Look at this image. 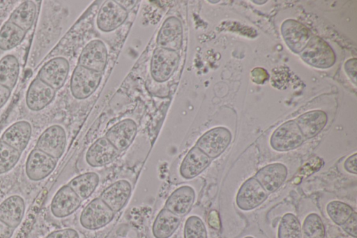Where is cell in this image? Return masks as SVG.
<instances>
[{
  "label": "cell",
  "instance_id": "21",
  "mask_svg": "<svg viewBox=\"0 0 357 238\" xmlns=\"http://www.w3.org/2000/svg\"><path fill=\"white\" fill-rule=\"evenodd\" d=\"M56 90L37 77L30 83L26 94V104L34 112L42 110L52 103Z\"/></svg>",
  "mask_w": 357,
  "mask_h": 238
},
{
  "label": "cell",
  "instance_id": "11",
  "mask_svg": "<svg viewBox=\"0 0 357 238\" xmlns=\"http://www.w3.org/2000/svg\"><path fill=\"white\" fill-rule=\"evenodd\" d=\"M119 154L120 151L105 137H102L87 149L84 164L89 169L100 168L112 163Z\"/></svg>",
  "mask_w": 357,
  "mask_h": 238
},
{
  "label": "cell",
  "instance_id": "22",
  "mask_svg": "<svg viewBox=\"0 0 357 238\" xmlns=\"http://www.w3.org/2000/svg\"><path fill=\"white\" fill-rule=\"evenodd\" d=\"M182 40L183 27L181 20L174 16L167 17L158 34L156 42L158 47L177 52L182 46Z\"/></svg>",
  "mask_w": 357,
  "mask_h": 238
},
{
  "label": "cell",
  "instance_id": "9",
  "mask_svg": "<svg viewBox=\"0 0 357 238\" xmlns=\"http://www.w3.org/2000/svg\"><path fill=\"white\" fill-rule=\"evenodd\" d=\"M304 137L294 120L287 121L281 124L273 133L270 144L278 151H287L300 147Z\"/></svg>",
  "mask_w": 357,
  "mask_h": 238
},
{
  "label": "cell",
  "instance_id": "14",
  "mask_svg": "<svg viewBox=\"0 0 357 238\" xmlns=\"http://www.w3.org/2000/svg\"><path fill=\"white\" fill-rule=\"evenodd\" d=\"M268 198V192L253 177L243 183L236 198L237 207L250 211L261 205Z\"/></svg>",
  "mask_w": 357,
  "mask_h": 238
},
{
  "label": "cell",
  "instance_id": "10",
  "mask_svg": "<svg viewBox=\"0 0 357 238\" xmlns=\"http://www.w3.org/2000/svg\"><path fill=\"white\" fill-rule=\"evenodd\" d=\"M66 142L67 135L64 128L61 125L54 124L41 133L35 148L58 160L65 151Z\"/></svg>",
  "mask_w": 357,
  "mask_h": 238
},
{
  "label": "cell",
  "instance_id": "46",
  "mask_svg": "<svg viewBox=\"0 0 357 238\" xmlns=\"http://www.w3.org/2000/svg\"><path fill=\"white\" fill-rule=\"evenodd\" d=\"M219 1H209V2H211V3H218Z\"/></svg>",
  "mask_w": 357,
  "mask_h": 238
},
{
  "label": "cell",
  "instance_id": "37",
  "mask_svg": "<svg viewBox=\"0 0 357 238\" xmlns=\"http://www.w3.org/2000/svg\"><path fill=\"white\" fill-rule=\"evenodd\" d=\"M45 238H80V235L76 230L68 228L53 231Z\"/></svg>",
  "mask_w": 357,
  "mask_h": 238
},
{
  "label": "cell",
  "instance_id": "47",
  "mask_svg": "<svg viewBox=\"0 0 357 238\" xmlns=\"http://www.w3.org/2000/svg\"><path fill=\"white\" fill-rule=\"evenodd\" d=\"M244 238H254V237H251V236H247V237H244Z\"/></svg>",
  "mask_w": 357,
  "mask_h": 238
},
{
  "label": "cell",
  "instance_id": "38",
  "mask_svg": "<svg viewBox=\"0 0 357 238\" xmlns=\"http://www.w3.org/2000/svg\"><path fill=\"white\" fill-rule=\"evenodd\" d=\"M323 163L324 161L319 157L313 158L301 168V172L303 175H310L312 173L319 170Z\"/></svg>",
  "mask_w": 357,
  "mask_h": 238
},
{
  "label": "cell",
  "instance_id": "27",
  "mask_svg": "<svg viewBox=\"0 0 357 238\" xmlns=\"http://www.w3.org/2000/svg\"><path fill=\"white\" fill-rule=\"evenodd\" d=\"M100 181L99 173L96 171H88L75 177L67 185L84 201L96 191Z\"/></svg>",
  "mask_w": 357,
  "mask_h": 238
},
{
  "label": "cell",
  "instance_id": "12",
  "mask_svg": "<svg viewBox=\"0 0 357 238\" xmlns=\"http://www.w3.org/2000/svg\"><path fill=\"white\" fill-rule=\"evenodd\" d=\"M133 184L127 177L116 179L107 186L100 194L99 198L115 213L120 211L130 198Z\"/></svg>",
  "mask_w": 357,
  "mask_h": 238
},
{
  "label": "cell",
  "instance_id": "18",
  "mask_svg": "<svg viewBox=\"0 0 357 238\" xmlns=\"http://www.w3.org/2000/svg\"><path fill=\"white\" fill-rule=\"evenodd\" d=\"M107 50L100 40H92L83 48L78 59V65L102 73L107 62Z\"/></svg>",
  "mask_w": 357,
  "mask_h": 238
},
{
  "label": "cell",
  "instance_id": "19",
  "mask_svg": "<svg viewBox=\"0 0 357 238\" xmlns=\"http://www.w3.org/2000/svg\"><path fill=\"white\" fill-rule=\"evenodd\" d=\"M137 133L136 122L125 119L110 127L105 137L120 152L128 149L134 141Z\"/></svg>",
  "mask_w": 357,
  "mask_h": 238
},
{
  "label": "cell",
  "instance_id": "5",
  "mask_svg": "<svg viewBox=\"0 0 357 238\" xmlns=\"http://www.w3.org/2000/svg\"><path fill=\"white\" fill-rule=\"evenodd\" d=\"M301 58L307 64L328 68L335 61V55L331 46L319 37H312L301 53Z\"/></svg>",
  "mask_w": 357,
  "mask_h": 238
},
{
  "label": "cell",
  "instance_id": "20",
  "mask_svg": "<svg viewBox=\"0 0 357 238\" xmlns=\"http://www.w3.org/2000/svg\"><path fill=\"white\" fill-rule=\"evenodd\" d=\"M281 31L286 44L294 53L302 52L312 38L310 30L294 20L284 21Z\"/></svg>",
  "mask_w": 357,
  "mask_h": 238
},
{
  "label": "cell",
  "instance_id": "33",
  "mask_svg": "<svg viewBox=\"0 0 357 238\" xmlns=\"http://www.w3.org/2000/svg\"><path fill=\"white\" fill-rule=\"evenodd\" d=\"M301 231L303 238H324L325 236L324 223L316 213H311L305 218Z\"/></svg>",
  "mask_w": 357,
  "mask_h": 238
},
{
  "label": "cell",
  "instance_id": "29",
  "mask_svg": "<svg viewBox=\"0 0 357 238\" xmlns=\"http://www.w3.org/2000/svg\"><path fill=\"white\" fill-rule=\"evenodd\" d=\"M20 75V63L13 54H8L0 60V84L12 90L17 84Z\"/></svg>",
  "mask_w": 357,
  "mask_h": 238
},
{
  "label": "cell",
  "instance_id": "36",
  "mask_svg": "<svg viewBox=\"0 0 357 238\" xmlns=\"http://www.w3.org/2000/svg\"><path fill=\"white\" fill-rule=\"evenodd\" d=\"M342 230L349 235L356 238L357 237V214L354 211L351 216L340 225Z\"/></svg>",
  "mask_w": 357,
  "mask_h": 238
},
{
  "label": "cell",
  "instance_id": "45",
  "mask_svg": "<svg viewBox=\"0 0 357 238\" xmlns=\"http://www.w3.org/2000/svg\"><path fill=\"white\" fill-rule=\"evenodd\" d=\"M253 2H255V3H266V1H253Z\"/></svg>",
  "mask_w": 357,
  "mask_h": 238
},
{
  "label": "cell",
  "instance_id": "31",
  "mask_svg": "<svg viewBox=\"0 0 357 238\" xmlns=\"http://www.w3.org/2000/svg\"><path fill=\"white\" fill-rule=\"evenodd\" d=\"M183 238H208L206 225L198 214L190 211L183 223Z\"/></svg>",
  "mask_w": 357,
  "mask_h": 238
},
{
  "label": "cell",
  "instance_id": "30",
  "mask_svg": "<svg viewBox=\"0 0 357 238\" xmlns=\"http://www.w3.org/2000/svg\"><path fill=\"white\" fill-rule=\"evenodd\" d=\"M26 34V31L17 25L6 22L0 29V49L6 51L15 47L22 42Z\"/></svg>",
  "mask_w": 357,
  "mask_h": 238
},
{
  "label": "cell",
  "instance_id": "42",
  "mask_svg": "<svg viewBox=\"0 0 357 238\" xmlns=\"http://www.w3.org/2000/svg\"><path fill=\"white\" fill-rule=\"evenodd\" d=\"M15 229L0 220V238H11Z\"/></svg>",
  "mask_w": 357,
  "mask_h": 238
},
{
  "label": "cell",
  "instance_id": "17",
  "mask_svg": "<svg viewBox=\"0 0 357 238\" xmlns=\"http://www.w3.org/2000/svg\"><path fill=\"white\" fill-rule=\"evenodd\" d=\"M128 12L115 1H105L100 8L96 23L103 32H110L119 27L127 19Z\"/></svg>",
  "mask_w": 357,
  "mask_h": 238
},
{
  "label": "cell",
  "instance_id": "24",
  "mask_svg": "<svg viewBox=\"0 0 357 238\" xmlns=\"http://www.w3.org/2000/svg\"><path fill=\"white\" fill-rule=\"evenodd\" d=\"M32 133L31 124L25 120L18 121L10 125L2 133V141L22 152L27 147Z\"/></svg>",
  "mask_w": 357,
  "mask_h": 238
},
{
  "label": "cell",
  "instance_id": "7",
  "mask_svg": "<svg viewBox=\"0 0 357 238\" xmlns=\"http://www.w3.org/2000/svg\"><path fill=\"white\" fill-rule=\"evenodd\" d=\"M231 140L230 131L225 127H215L204 133L196 142L198 147L211 159L221 155Z\"/></svg>",
  "mask_w": 357,
  "mask_h": 238
},
{
  "label": "cell",
  "instance_id": "4",
  "mask_svg": "<svg viewBox=\"0 0 357 238\" xmlns=\"http://www.w3.org/2000/svg\"><path fill=\"white\" fill-rule=\"evenodd\" d=\"M102 73L77 66L70 79V91L74 98L83 100L89 97L98 87Z\"/></svg>",
  "mask_w": 357,
  "mask_h": 238
},
{
  "label": "cell",
  "instance_id": "13",
  "mask_svg": "<svg viewBox=\"0 0 357 238\" xmlns=\"http://www.w3.org/2000/svg\"><path fill=\"white\" fill-rule=\"evenodd\" d=\"M57 161L38 149H32L25 163L26 177L33 181L45 179L54 170Z\"/></svg>",
  "mask_w": 357,
  "mask_h": 238
},
{
  "label": "cell",
  "instance_id": "28",
  "mask_svg": "<svg viewBox=\"0 0 357 238\" xmlns=\"http://www.w3.org/2000/svg\"><path fill=\"white\" fill-rule=\"evenodd\" d=\"M36 13L35 3L32 1H24L12 12L8 21L27 32L33 24Z\"/></svg>",
  "mask_w": 357,
  "mask_h": 238
},
{
  "label": "cell",
  "instance_id": "35",
  "mask_svg": "<svg viewBox=\"0 0 357 238\" xmlns=\"http://www.w3.org/2000/svg\"><path fill=\"white\" fill-rule=\"evenodd\" d=\"M353 208L341 201L334 200L328 203L326 212L331 221L337 225H342L354 212Z\"/></svg>",
  "mask_w": 357,
  "mask_h": 238
},
{
  "label": "cell",
  "instance_id": "26",
  "mask_svg": "<svg viewBox=\"0 0 357 238\" xmlns=\"http://www.w3.org/2000/svg\"><path fill=\"white\" fill-rule=\"evenodd\" d=\"M294 121L303 137L310 139L319 133L325 127L328 117L324 111L312 110L303 113Z\"/></svg>",
  "mask_w": 357,
  "mask_h": 238
},
{
  "label": "cell",
  "instance_id": "34",
  "mask_svg": "<svg viewBox=\"0 0 357 238\" xmlns=\"http://www.w3.org/2000/svg\"><path fill=\"white\" fill-rule=\"evenodd\" d=\"M21 154L0 140V174L10 171L17 164Z\"/></svg>",
  "mask_w": 357,
  "mask_h": 238
},
{
  "label": "cell",
  "instance_id": "25",
  "mask_svg": "<svg viewBox=\"0 0 357 238\" xmlns=\"http://www.w3.org/2000/svg\"><path fill=\"white\" fill-rule=\"evenodd\" d=\"M24 212L25 202L20 195H10L0 203V220L13 229L21 223Z\"/></svg>",
  "mask_w": 357,
  "mask_h": 238
},
{
  "label": "cell",
  "instance_id": "39",
  "mask_svg": "<svg viewBox=\"0 0 357 238\" xmlns=\"http://www.w3.org/2000/svg\"><path fill=\"white\" fill-rule=\"evenodd\" d=\"M252 80L257 84L264 83L268 78L266 70L261 68H255L251 72Z\"/></svg>",
  "mask_w": 357,
  "mask_h": 238
},
{
  "label": "cell",
  "instance_id": "8",
  "mask_svg": "<svg viewBox=\"0 0 357 238\" xmlns=\"http://www.w3.org/2000/svg\"><path fill=\"white\" fill-rule=\"evenodd\" d=\"M181 219L165 207L160 208L149 225L147 238H176Z\"/></svg>",
  "mask_w": 357,
  "mask_h": 238
},
{
  "label": "cell",
  "instance_id": "44",
  "mask_svg": "<svg viewBox=\"0 0 357 238\" xmlns=\"http://www.w3.org/2000/svg\"><path fill=\"white\" fill-rule=\"evenodd\" d=\"M208 222L210 225L215 229H218L220 228V220L216 211H212L210 213Z\"/></svg>",
  "mask_w": 357,
  "mask_h": 238
},
{
  "label": "cell",
  "instance_id": "23",
  "mask_svg": "<svg viewBox=\"0 0 357 238\" xmlns=\"http://www.w3.org/2000/svg\"><path fill=\"white\" fill-rule=\"evenodd\" d=\"M287 167L280 163L268 164L254 176L267 192H274L284 182L287 177Z\"/></svg>",
  "mask_w": 357,
  "mask_h": 238
},
{
  "label": "cell",
  "instance_id": "3",
  "mask_svg": "<svg viewBox=\"0 0 357 238\" xmlns=\"http://www.w3.org/2000/svg\"><path fill=\"white\" fill-rule=\"evenodd\" d=\"M180 55L176 51L157 47L153 53L150 71L154 80L163 82L168 80L177 69Z\"/></svg>",
  "mask_w": 357,
  "mask_h": 238
},
{
  "label": "cell",
  "instance_id": "32",
  "mask_svg": "<svg viewBox=\"0 0 357 238\" xmlns=\"http://www.w3.org/2000/svg\"><path fill=\"white\" fill-rule=\"evenodd\" d=\"M278 238H302L301 225L291 213L285 214L281 218L278 230Z\"/></svg>",
  "mask_w": 357,
  "mask_h": 238
},
{
  "label": "cell",
  "instance_id": "1",
  "mask_svg": "<svg viewBox=\"0 0 357 238\" xmlns=\"http://www.w3.org/2000/svg\"><path fill=\"white\" fill-rule=\"evenodd\" d=\"M211 159L198 147H192L180 162L170 171L169 178L173 184L189 182L198 177L208 167Z\"/></svg>",
  "mask_w": 357,
  "mask_h": 238
},
{
  "label": "cell",
  "instance_id": "2",
  "mask_svg": "<svg viewBox=\"0 0 357 238\" xmlns=\"http://www.w3.org/2000/svg\"><path fill=\"white\" fill-rule=\"evenodd\" d=\"M116 213L99 197L89 201L79 216L80 226L89 231L100 230L114 219Z\"/></svg>",
  "mask_w": 357,
  "mask_h": 238
},
{
  "label": "cell",
  "instance_id": "40",
  "mask_svg": "<svg viewBox=\"0 0 357 238\" xmlns=\"http://www.w3.org/2000/svg\"><path fill=\"white\" fill-rule=\"evenodd\" d=\"M356 59H350L344 64L345 71L355 85L356 83Z\"/></svg>",
  "mask_w": 357,
  "mask_h": 238
},
{
  "label": "cell",
  "instance_id": "43",
  "mask_svg": "<svg viewBox=\"0 0 357 238\" xmlns=\"http://www.w3.org/2000/svg\"><path fill=\"white\" fill-rule=\"evenodd\" d=\"M11 91L10 89L0 84V109L7 103L10 95Z\"/></svg>",
  "mask_w": 357,
  "mask_h": 238
},
{
  "label": "cell",
  "instance_id": "6",
  "mask_svg": "<svg viewBox=\"0 0 357 238\" xmlns=\"http://www.w3.org/2000/svg\"><path fill=\"white\" fill-rule=\"evenodd\" d=\"M197 199V191L190 183L179 184L167 198L164 207L183 218L191 211Z\"/></svg>",
  "mask_w": 357,
  "mask_h": 238
},
{
  "label": "cell",
  "instance_id": "15",
  "mask_svg": "<svg viewBox=\"0 0 357 238\" xmlns=\"http://www.w3.org/2000/svg\"><path fill=\"white\" fill-rule=\"evenodd\" d=\"M83 201L67 184L62 186L53 196L50 211L57 218H65L74 214Z\"/></svg>",
  "mask_w": 357,
  "mask_h": 238
},
{
  "label": "cell",
  "instance_id": "16",
  "mask_svg": "<svg viewBox=\"0 0 357 238\" xmlns=\"http://www.w3.org/2000/svg\"><path fill=\"white\" fill-rule=\"evenodd\" d=\"M69 70L68 61L64 57H56L41 67L37 77L56 91L63 86Z\"/></svg>",
  "mask_w": 357,
  "mask_h": 238
},
{
  "label": "cell",
  "instance_id": "41",
  "mask_svg": "<svg viewBox=\"0 0 357 238\" xmlns=\"http://www.w3.org/2000/svg\"><path fill=\"white\" fill-rule=\"evenodd\" d=\"M344 169L349 173L356 174L357 173V154L356 153L348 157L344 163Z\"/></svg>",
  "mask_w": 357,
  "mask_h": 238
}]
</instances>
